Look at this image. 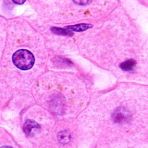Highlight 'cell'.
Listing matches in <instances>:
<instances>
[{"label": "cell", "mask_w": 148, "mask_h": 148, "mask_svg": "<svg viewBox=\"0 0 148 148\" xmlns=\"http://www.w3.org/2000/svg\"><path fill=\"white\" fill-rule=\"evenodd\" d=\"M13 63L16 65L17 68L22 71L30 69L34 64V57L30 51L25 49L18 50L14 53L12 57Z\"/></svg>", "instance_id": "cell-1"}, {"label": "cell", "mask_w": 148, "mask_h": 148, "mask_svg": "<svg viewBox=\"0 0 148 148\" xmlns=\"http://www.w3.org/2000/svg\"><path fill=\"white\" fill-rule=\"evenodd\" d=\"M130 112L125 108H119L117 110H115V112L112 115V119L115 122L117 123H123L126 122L130 119Z\"/></svg>", "instance_id": "cell-2"}, {"label": "cell", "mask_w": 148, "mask_h": 148, "mask_svg": "<svg viewBox=\"0 0 148 148\" xmlns=\"http://www.w3.org/2000/svg\"><path fill=\"white\" fill-rule=\"evenodd\" d=\"M23 131H24V132L28 136H32L37 132H39L40 126L38 123H36L34 120L28 119L25 121L24 125H23Z\"/></svg>", "instance_id": "cell-3"}, {"label": "cell", "mask_w": 148, "mask_h": 148, "mask_svg": "<svg viewBox=\"0 0 148 148\" xmlns=\"http://www.w3.org/2000/svg\"><path fill=\"white\" fill-rule=\"evenodd\" d=\"M135 60L133 59H129V60H126V61H124L123 63L120 64V68H121L123 71H132V69L134 68L135 66Z\"/></svg>", "instance_id": "cell-4"}, {"label": "cell", "mask_w": 148, "mask_h": 148, "mask_svg": "<svg viewBox=\"0 0 148 148\" xmlns=\"http://www.w3.org/2000/svg\"><path fill=\"white\" fill-rule=\"evenodd\" d=\"M92 25L90 24H79V25H74V26H69L67 27L66 29L69 30V31H76V32H82V31H85L87 29L91 28Z\"/></svg>", "instance_id": "cell-5"}, {"label": "cell", "mask_w": 148, "mask_h": 148, "mask_svg": "<svg viewBox=\"0 0 148 148\" xmlns=\"http://www.w3.org/2000/svg\"><path fill=\"white\" fill-rule=\"evenodd\" d=\"M58 140L61 143H67L71 141V134H69L67 131L60 132L58 134Z\"/></svg>", "instance_id": "cell-6"}, {"label": "cell", "mask_w": 148, "mask_h": 148, "mask_svg": "<svg viewBox=\"0 0 148 148\" xmlns=\"http://www.w3.org/2000/svg\"><path fill=\"white\" fill-rule=\"evenodd\" d=\"M52 31L57 34L62 35H72V32L68 29H59V28H53Z\"/></svg>", "instance_id": "cell-7"}, {"label": "cell", "mask_w": 148, "mask_h": 148, "mask_svg": "<svg viewBox=\"0 0 148 148\" xmlns=\"http://www.w3.org/2000/svg\"><path fill=\"white\" fill-rule=\"evenodd\" d=\"M73 1L79 5H86L90 2V0H73Z\"/></svg>", "instance_id": "cell-8"}, {"label": "cell", "mask_w": 148, "mask_h": 148, "mask_svg": "<svg viewBox=\"0 0 148 148\" xmlns=\"http://www.w3.org/2000/svg\"><path fill=\"white\" fill-rule=\"evenodd\" d=\"M13 2L16 4H18V5H21L25 2V0H13Z\"/></svg>", "instance_id": "cell-9"}, {"label": "cell", "mask_w": 148, "mask_h": 148, "mask_svg": "<svg viewBox=\"0 0 148 148\" xmlns=\"http://www.w3.org/2000/svg\"><path fill=\"white\" fill-rule=\"evenodd\" d=\"M0 148H12V147H9V146H3V147H0Z\"/></svg>", "instance_id": "cell-10"}]
</instances>
